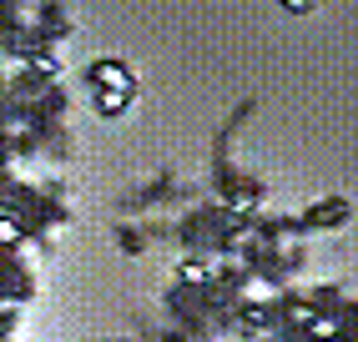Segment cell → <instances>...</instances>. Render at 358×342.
Here are the masks:
<instances>
[{
    "label": "cell",
    "mask_w": 358,
    "mask_h": 342,
    "mask_svg": "<svg viewBox=\"0 0 358 342\" xmlns=\"http://www.w3.org/2000/svg\"><path fill=\"white\" fill-rule=\"evenodd\" d=\"M101 342H127V337H101Z\"/></svg>",
    "instance_id": "5"
},
{
    "label": "cell",
    "mask_w": 358,
    "mask_h": 342,
    "mask_svg": "<svg viewBox=\"0 0 358 342\" xmlns=\"http://www.w3.org/2000/svg\"><path fill=\"white\" fill-rule=\"evenodd\" d=\"M111 232H116V241H122V252H127V257H141V252H147V227L111 222Z\"/></svg>",
    "instance_id": "2"
},
{
    "label": "cell",
    "mask_w": 358,
    "mask_h": 342,
    "mask_svg": "<svg viewBox=\"0 0 358 342\" xmlns=\"http://www.w3.org/2000/svg\"><path fill=\"white\" fill-rule=\"evenodd\" d=\"M166 191H177V171H172V166H162V171H157L152 181H136L131 191H122V202H116V207H122V211H131V207H147V202H162Z\"/></svg>",
    "instance_id": "1"
},
{
    "label": "cell",
    "mask_w": 358,
    "mask_h": 342,
    "mask_svg": "<svg viewBox=\"0 0 358 342\" xmlns=\"http://www.w3.org/2000/svg\"><path fill=\"white\" fill-rule=\"evenodd\" d=\"M136 327H141V337H131V342H157V332H152L147 322H136Z\"/></svg>",
    "instance_id": "3"
},
{
    "label": "cell",
    "mask_w": 358,
    "mask_h": 342,
    "mask_svg": "<svg viewBox=\"0 0 358 342\" xmlns=\"http://www.w3.org/2000/svg\"><path fill=\"white\" fill-rule=\"evenodd\" d=\"M282 6H288V10H308L313 0H282Z\"/></svg>",
    "instance_id": "4"
}]
</instances>
